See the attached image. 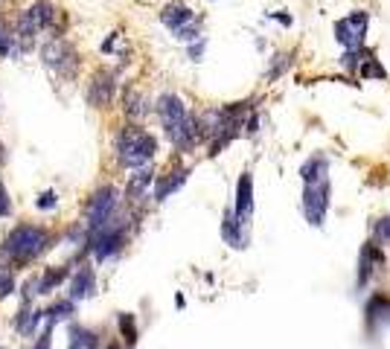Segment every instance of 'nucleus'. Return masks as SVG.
<instances>
[{
    "label": "nucleus",
    "instance_id": "obj_1",
    "mask_svg": "<svg viewBox=\"0 0 390 349\" xmlns=\"http://www.w3.org/2000/svg\"><path fill=\"white\" fill-rule=\"evenodd\" d=\"M157 114H160V123H164L166 137L172 140V146L178 152H187V148L195 146L198 140V120L187 111V105L178 99L175 93H164L157 99Z\"/></svg>",
    "mask_w": 390,
    "mask_h": 349
},
{
    "label": "nucleus",
    "instance_id": "obj_2",
    "mask_svg": "<svg viewBox=\"0 0 390 349\" xmlns=\"http://www.w3.org/2000/svg\"><path fill=\"white\" fill-rule=\"evenodd\" d=\"M50 242H53V236L44 227L18 224L15 230H9V236L0 245V256L6 262H15V265H26L32 259H38L47 247H50Z\"/></svg>",
    "mask_w": 390,
    "mask_h": 349
},
{
    "label": "nucleus",
    "instance_id": "obj_3",
    "mask_svg": "<svg viewBox=\"0 0 390 349\" xmlns=\"http://www.w3.org/2000/svg\"><path fill=\"white\" fill-rule=\"evenodd\" d=\"M114 148H117V160L123 166H128V169H140V166H146L155 152H157V140L149 134V131H143L137 125H125L117 140H114Z\"/></svg>",
    "mask_w": 390,
    "mask_h": 349
},
{
    "label": "nucleus",
    "instance_id": "obj_4",
    "mask_svg": "<svg viewBox=\"0 0 390 349\" xmlns=\"http://www.w3.org/2000/svg\"><path fill=\"white\" fill-rule=\"evenodd\" d=\"M88 245H91L93 256L100 259V262H102V259H111L114 254H120V251H123V245H125V222L117 219V212H114L102 227L91 230Z\"/></svg>",
    "mask_w": 390,
    "mask_h": 349
},
{
    "label": "nucleus",
    "instance_id": "obj_5",
    "mask_svg": "<svg viewBox=\"0 0 390 349\" xmlns=\"http://www.w3.org/2000/svg\"><path fill=\"white\" fill-rule=\"evenodd\" d=\"M41 61L53 73H58L64 79H73L76 70H79V53L64 38H50V41H47L41 47Z\"/></svg>",
    "mask_w": 390,
    "mask_h": 349
},
{
    "label": "nucleus",
    "instance_id": "obj_6",
    "mask_svg": "<svg viewBox=\"0 0 390 349\" xmlns=\"http://www.w3.org/2000/svg\"><path fill=\"white\" fill-rule=\"evenodd\" d=\"M117 207H120L117 189H114V187H100V189H96L91 195L88 207H85V227H88V233L96 230V227H102L111 215L117 212Z\"/></svg>",
    "mask_w": 390,
    "mask_h": 349
},
{
    "label": "nucleus",
    "instance_id": "obj_7",
    "mask_svg": "<svg viewBox=\"0 0 390 349\" xmlns=\"http://www.w3.org/2000/svg\"><path fill=\"white\" fill-rule=\"evenodd\" d=\"M160 21H164L178 41H195L198 38V21H195V15L189 6L184 3H166L160 9Z\"/></svg>",
    "mask_w": 390,
    "mask_h": 349
},
{
    "label": "nucleus",
    "instance_id": "obj_8",
    "mask_svg": "<svg viewBox=\"0 0 390 349\" xmlns=\"http://www.w3.org/2000/svg\"><path fill=\"white\" fill-rule=\"evenodd\" d=\"M303 210H306L309 224L323 227V219H327V210H329V178H320V180L306 184Z\"/></svg>",
    "mask_w": 390,
    "mask_h": 349
},
{
    "label": "nucleus",
    "instance_id": "obj_9",
    "mask_svg": "<svg viewBox=\"0 0 390 349\" xmlns=\"http://www.w3.org/2000/svg\"><path fill=\"white\" fill-rule=\"evenodd\" d=\"M364 32H367V12H352L335 24V38L347 49H359L364 41Z\"/></svg>",
    "mask_w": 390,
    "mask_h": 349
},
{
    "label": "nucleus",
    "instance_id": "obj_10",
    "mask_svg": "<svg viewBox=\"0 0 390 349\" xmlns=\"http://www.w3.org/2000/svg\"><path fill=\"white\" fill-rule=\"evenodd\" d=\"M111 70H96L91 79V88H88V99L93 108H108L114 102V93H117V82H114Z\"/></svg>",
    "mask_w": 390,
    "mask_h": 349
},
{
    "label": "nucleus",
    "instance_id": "obj_11",
    "mask_svg": "<svg viewBox=\"0 0 390 349\" xmlns=\"http://www.w3.org/2000/svg\"><path fill=\"white\" fill-rule=\"evenodd\" d=\"M254 212V180H251V172H242L239 184H236V207H233V215L242 227H248V219Z\"/></svg>",
    "mask_w": 390,
    "mask_h": 349
},
{
    "label": "nucleus",
    "instance_id": "obj_12",
    "mask_svg": "<svg viewBox=\"0 0 390 349\" xmlns=\"http://www.w3.org/2000/svg\"><path fill=\"white\" fill-rule=\"evenodd\" d=\"M96 291V274L93 268H79L73 277H70V286H68V300H85Z\"/></svg>",
    "mask_w": 390,
    "mask_h": 349
},
{
    "label": "nucleus",
    "instance_id": "obj_13",
    "mask_svg": "<svg viewBox=\"0 0 390 349\" xmlns=\"http://www.w3.org/2000/svg\"><path fill=\"white\" fill-rule=\"evenodd\" d=\"M384 265V254L379 245H367L361 251V271H359V286H364V282L373 277V271L382 268Z\"/></svg>",
    "mask_w": 390,
    "mask_h": 349
},
{
    "label": "nucleus",
    "instance_id": "obj_14",
    "mask_svg": "<svg viewBox=\"0 0 390 349\" xmlns=\"http://www.w3.org/2000/svg\"><path fill=\"white\" fill-rule=\"evenodd\" d=\"M155 180V172L149 169V166H140V169L128 178V187H125V198L128 201H137V198H143V192L149 189V184Z\"/></svg>",
    "mask_w": 390,
    "mask_h": 349
},
{
    "label": "nucleus",
    "instance_id": "obj_15",
    "mask_svg": "<svg viewBox=\"0 0 390 349\" xmlns=\"http://www.w3.org/2000/svg\"><path fill=\"white\" fill-rule=\"evenodd\" d=\"M187 178H189V169H178V172H172L166 178H160L157 180V189H155V201H166L172 192H178V189L187 184Z\"/></svg>",
    "mask_w": 390,
    "mask_h": 349
},
{
    "label": "nucleus",
    "instance_id": "obj_16",
    "mask_svg": "<svg viewBox=\"0 0 390 349\" xmlns=\"http://www.w3.org/2000/svg\"><path fill=\"white\" fill-rule=\"evenodd\" d=\"M26 15L32 18V24L38 26V32L41 29H47V26H53V18H56V6L50 3V0H36L29 9H26Z\"/></svg>",
    "mask_w": 390,
    "mask_h": 349
},
{
    "label": "nucleus",
    "instance_id": "obj_17",
    "mask_svg": "<svg viewBox=\"0 0 390 349\" xmlns=\"http://www.w3.org/2000/svg\"><path fill=\"white\" fill-rule=\"evenodd\" d=\"M41 320H44V311L32 309V300H24V306H21V311H18V323H15V326H18L21 335H32Z\"/></svg>",
    "mask_w": 390,
    "mask_h": 349
},
{
    "label": "nucleus",
    "instance_id": "obj_18",
    "mask_svg": "<svg viewBox=\"0 0 390 349\" xmlns=\"http://www.w3.org/2000/svg\"><path fill=\"white\" fill-rule=\"evenodd\" d=\"M221 236H224V242H227V245H233V247H245V236H242V224L236 222L233 210H227V212H224Z\"/></svg>",
    "mask_w": 390,
    "mask_h": 349
},
{
    "label": "nucleus",
    "instance_id": "obj_19",
    "mask_svg": "<svg viewBox=\"0 0 390 349\" xmlns=\"http://www.w3.org/2000/svg\"><path fill=\"white\" fill-rule=\"evenodd\" d=\"M320 178H329V160L323 155H315L303 166V180L306 184H312V180H320Z\"/></svg>",
    "mask_w": 390,
    "mask_h": 349
},
{
    "label": "nucleus",
    "instance_id": "obj_20",
    "mask_svg": "<svg viewBox=\"0 0 390 349\" xmlns=\"http://www.w3.org/2000/svg\"><path fill=\"white\" fill-rule=\"evenodd\" d=\"M73 311H76V303H73V300H58V303H53L50 309H44V323L56 326V323H61V320L73 318Z\"/></svg>",
    "mask_w": 390,
    "mask_h": 349
},
{
    "label": "nucleus",
    "instance_id": "obj_21",
    "mask_svg": "<svg viewBox=\"0 0 390 349\" xmlns=\"http://www.w3.org/2000/svg\"><path fill=\"white\" fill-rule=\"evenodd\" d=\"M68 277H70V271H68V268L47 271L41 279H36V291H38V294H50V291H56V288H58V286H61V282L68 279Z\"/></svg>",
    "mask_w": 390,
    "mask_h": 349
},
{
    "label": "nucleus",
    "instance_id": "obj_22",
    "mask_svg": "<svg viewBox=\"0 0 390 349\" xmlns=\"http://www.w3.org/2000/svg\"><path fill=\"white\" fill-rule=\"evenodd\" d=\"M68 349H96V335H93V332H88V329L73 326V329H70V343H68Z\"/></svg>",
    "mask_w": 390,
    "mask_h": 349
},
{
    "label": "nucleus",
    "instance_id": "obj_23",
    "mask_svg": "<svg viewBox=\"0 0 390 349\" xmlns=\"http://www.w3.org/2000/svg\"><path fill=\"white\" fill-rule=\"evenodd\" d=\"M125 114L128 116H143L146 114V102L137 91H125Z\"/></svg>",
    "mask_w": 390,
    "mask_h": 349
},
{
    "label": "nucleus",
    "instance_id": "obj_24",
    "mask_svg": "<svg viewBox=\"0 0 390 349\" xmlns=\"http://www.w3.org/2000/svg\"><path fill=\"white\" fill-rule=\"evenodd\" d=\"M12 291H15V271L9 265H0V300H6Z\"/></svg>",
    "mask_w": 390,
    "mask_h": 349
},
{
    "label": "nucleus",
    "instance_id": "obj_25",
    "mask_svg": "<svg viewBox=\"0 0 390 349\" xmlns=\"http://www.w3.org/2000/svg\"><path fill=\"white\" fill-rule=\"evenodd\" d=\"M120 332H123V338H125V343L132 346V343H137V329H134V318L132 314H120Z\"/></svg>",
    "mask_w": 390,
    "mask_h": 349
},
{
    "label": "nucleus",
    "instance_id": "obj_26",
    "mask_svg": "<svg viewBox=\"0 0 390 349\" xmlns=\"http://www.w3.org/2000/svg\"><path fill=\"white\" fill-rule=\"evenodd\" d=\"M12 44H15V36L3 26V21H0V59L12 53Z\"/></svg>",
    "mask_w": 390,
    "mask_h": 349
},
{
    "label": "nucleus",
    "instance_id": "obj_27",
    "mask_svg": "<svg viewBox=\"0 0 390 349\" xmlns=\"http://www.w3.org/2000/svg\"><path fill=\"white\" fill-rule=\"evenodd\" d=\"M12 215V201H9V192L3 187V180H0V219H9Z\"/></svg>",
    "mask_w": 390,
    "mask_h": 349
},
{
    "label": "nucleus",
    "instance_id": "obj_28",
    "mask_svg": "<svg viewBox=\"0 0 390 349\" xmlns=\"http://www.w3.org/2000/svg\"><path fill=\"white\" fill-rule=\"evenodd\" d=\"M376 239L384 245V242H390V219H382L379 224H376Z\"/></svg>",
    "mask_w": 390,
    "mask_h": 349
},
{
    "label": "nucleus",
    "instance_id": "obj_29",
    "mask_svg": "<svg viewBox=\"0 0 390 349\" xmlns=\"http://www.w3.org/2000/svg\"><path fill=\"white\" fill-rule=\"evenodd\" d=\"M36 204H38V210H53L56 207V192H41Z\"/></svg>",
    "mask_w": 390,
    "mask_h": 349
},
{
    "label": "nucleus",
    "instance_id": "obj_30",
    "mask_svg": "<svg viewBox=\"0 0 390 349\" xmlns=\"http://www.w3.org/2000/svg\"><path fill=\"white\" fill-rule=\"evenodd\" d=\"M361 76H379V79H384V70L379 68V64H376V61H370V64H367V68L361 70Z\"/></svg>",
    "mask_w": 390,
    "mask_h": 349
},
{
    "label": "nucleus",
    "instance_id": "obj_31",
    "mask_svg": "<svg viewBox=\"0 0 390 349\" xmlns=\"http://www.w3.org/2000/svg\"><path fill=\"white\" fill-rule=\"evenodd\" d=\"M114 41H117V32H111V38L102 44V53H111V49H114Z\"/></svg>",
    "mask_w": 390,
    "mask_h": 349
},
{
    "label": "nucleus",
    "instance_id": "obj_32",
    "mask_svg": "<svg viewBox=\"0 0 390 349\" xmlns=\"http://www.w3.org/2000/svg\"><path fill=\"white\" fill-rule=\"evenodd\" d=\"M201 53H204V41H201L198 47H192V49H189V56H192V61H198V56H201Z\"/></svg>",
    "mask_w": 390,
    "mask_h": 349
},
{
    "label": "nucleus",
    "instance_id": "obj_33",
    "mask_svg": "<svg viewBox=\"0 0 390 349\" xmlns=\"http://www.w3.org/2000/svg\"><path fill=\"white\" fill-rule=\"evenodd\" d=\"M3 157H6V155H3V143H0V163H3Z\"/></svg>",
    "mask_w": 390,
    "mask_h": 349
},
{
    "label": "nucleus",
    "instance_id": "obj_34",
    "mask_svg": "<svg viewBox=\"0 0 390 349\" xmlns=\"http://www.w3.org/2000/svg\"><path fill=\"white\" fill-rule=\"evenodd\" d=\"M0 349H3V346H0Z\"/></svg>",
    "mask_w": 390,
    "mask_h": 349
}]
</instances>
